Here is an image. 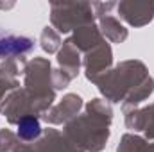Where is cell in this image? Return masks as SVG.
Listing matches in <instances>:
<instances>
[{
    "instance_id": "cell-1",
    "label": "cell",
    "mask_w": 154,
    "mask_h": 152,
    "mask_svg": "<svg viewBox=\"0 0 154 152\" xmlns=\"http://www.w3.org/2000/svg\"><path fill=\"white\" fill-rule=\"evenodd\" d=\"M39 123L38 120H34V118H23L20 123H18V134L22 136V138H25V140H32V138H36L39 134Z\"/></svg>"
}]
</instances>
